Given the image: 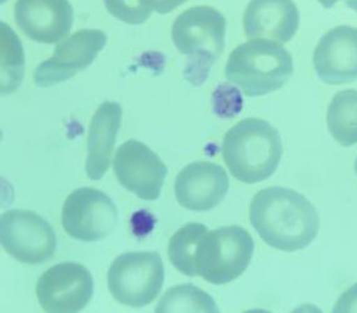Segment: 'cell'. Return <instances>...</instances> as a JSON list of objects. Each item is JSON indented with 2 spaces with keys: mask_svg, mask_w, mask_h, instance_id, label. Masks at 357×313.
Listing matches in <instances>:
<instances>
[{
  "mask_svg": "<svg viewBox=\"0 0 357 313\" xmlns=\"http://www.w3.org/2000/svg\"><path fill=\"white\" fill-rule=\"evenodd\" d=\"M314 67L331 86L357 80V28L339 25L325 33L314 48Z\"/></svg>",
  "mask_w": 357,
  "mask_h": 313,
  "instance_id": "cell-13",
  "label": "cell"
},
{
  "mask_svg": "<svg viewBox=\"0 0 357 313\" xmlns=\"http://www.w3.org/2000/svg\"><path fill=\"white\" fill-rule=\"evenodd\" d=\"M24 74V53L18 36L1 23V94L13 93Z\"/></svg>",
  "mask_w": 357,
  "mask_h": 313,
  "instance_id": "cell-20",
  "label": "cell"
},
{
  "mask_svg": "<svg viewBox=\"0 0 357 313\" xmlns=\"http://www.w3.org/2000/svg\"><path fill=\"white\" fill-rule=\"evenodd\" d=\"M185 1L187 0H152L154 10L160 14L173 12L176 8L182 6Z\"/></svg>",
  "mask_w": 357,
  "mask_h": 313,
  "instance_id": "cell-23",
  "label": "cell"
},
{
  "mask_svg": "<svg viewBox=\"0 0 357 313\" xmlns=\"http://www.w3.org/2000/svg\"><path fill=\"white\" fill-rule=\"evenodd\" d=\"M229 179L221 166L212 162H193L178 173L174 194L183 208L207 212L227 196Z\"/></svg>",
  "mask_w": 357,
  "mask_h": 313,
  "instance_id": "cell-14",
  "label": "cell"
},
{
  "mask_svg": "<svg viewBox=\"0 0 357 313\" xmlns=\"http://www.w3.org/2000/svg\"><path fill=\"white\" fill-rule=\"evenodd\" d=\"M118 224L117 206L105 192L92 187L73 190L62 209V226L77 241L103 240Z\"/></svg>",
  "mask_w": 357,
  "mask_h": 313,
  "instance_id": "cell-8",
  "label": "cell"
},
{
  "mask_svg": "<svg viewBox=\"0 0 357 313\" xmlns=\"http://www.w3.org/2000/svg\"><path fill=\"white\" fill-rule=\"evenodd\" d=\"M208 228L202 223H188L173 234L168 245V257L173 267L182 275L197 277L196 252L198 242Z\"/></svg>",
  "mask_w": 357,
  "mask_h": 313,
  "instance_id": "cell-18",
  "label": "cell"
},
{
  "mask_svg": "<svg viewBox=\"0 0 357 313\" xmlns=\"http://www.w3.org/2000/svg\"><path fill=\"white\" fill-rule=\"evenodd\" d=\"M333 312H357V283L345 291L336 302Z\"/></svg>",
  "mask_w": 357,
  "mask_h": 313,
  "instance_id": "cell-22",
  "label": "cell"
},
{
  "mask_svg": "<svg viewBox=\"0 0 357 313\" xmlns=\"http://www.w3.org/2000/svg\"><path fill=\"white\" fill-rule=\"evenodd\" d=\"M14 18L20 31L43 44L62 42L73 25V6L69 0H17Z\"/></svg>",
  "mask_w": 357,
  "mask_h": 313,
  "instance_id": "cell-12",
  "label": "cell"
},
{
  "mask_svg": "<svg viewBox=\"0 0 357 313\" xmlns=\"http://www.w3.org/2000/svg\"><path fill=\"white\" fill-rule=\"evenodd\" d=\"M157 313H217L215 300L207 292L193 284H181L168 289L155 307Z\"/></svg>",
  "mask_w": 357,
  "mask_h": 313,
  "instance_id": "cell-19",
  "label": "cell"
},
{
  "mask_svg": "<svg viewBox=\"0 0 357 313\" xmlns=\"http://www.w3.org/2000/svg\"><path fill=\"white\" fill-rule=\"evenodd\" d=\"M255 242L240 226L207 231L198 242L197 276L212 284H226L237 280L251 264Z\"/></svg>",
  "mask_w": 357,
  "mask_h": 313,
  "instance_id": "cell-5",
  "label": "cell"
},
{
  "mask_svg": "<svg viewBox=\"0 0 357 313\" xmlns=\"http://www.w3.org/2000/svg\"><path fill=\"white\" fill-rule=\"evenodd\" d=\"M172 40L179 53L190 58L185 78L202 84L225 50L226 18L212 6L190 8L174 20Z\"/></svg>",
  "mask_w": 357,
  "mask_h": 313,
  "instance_id": "cell-4",
  "label": "cell"
},
{
  "mask_svg": "<svg viewBox=\"0 0 357 313\" xmlns=\"http://www.w3.org/2000/svg\"><path fill=\"white\" fill-rule=\"evenodd\" d=\"M300 26V12L292 0H251L243 14V29L251 39L289 43Z\"/></svg>",
  "mask_w": 357,
  "mask_h": 313,
  "instance_id": "cell-15",
  "label": "cell"
},
{
  "mask_svg": "<svg viewBox=\"0 0 357 313\" xmlns=\"http://www.w3.org/2000/svg\"><path fill=\"white\" fill-rule=\"evenodd\" d=\"M107 44V36L98 29H82L56 45L53 56L34 72L38 86H54L73 78L89 67Z\"/></svg>",
  "mask_w": 357,
  "mask_h": 313,
  "instance_id": "cell-11",
  "label": "cell"
},
{
  "mask_svg": "<svg viewBox=\"0 0 357 313\" xmlns=\"http://www.w3.org/2000/svg\"><path fill=\"white\" fill-rule=\"evenodd\" d=\"M165 283V264L154 251L127 252L112 262L108 289L116 301L128 307L151 305Z\"/></svg>",
  "mask_w": 357,
  "mask_h": 313,
  "instance_id": "cell-6",
  "label": "cell"
},
{
  "mask_svg": "<svg viewBox=\"0 0 357 313\" xmlns=\"http://www.w3.org/2000/svg\"><path fill=\"white\" fill-rule=\"evenodd\" d=\"M222 157L234 178L255 185L276 172L284 153L281 135L267 121L247 118L223 137Z\"/></svg>",
  "mask_w": 357,
  "mask_h": 313,
  "instance_id": "cell-2",
  "label": "cell"
},
{
  "mask_svg": "<svg viewBox=\"0 0 357 313\" xmlns=\"http://www.w3.org/2000/svg\"><path fill=\"white\" fill-rule=\"evenodd\" d=\"M319 3H320L321 6H324V8H326V9H330V8H333L337 1L340 0H317Z\"/></svg>",
  "mask_w": 357,
  "mask_h": 313,
  "instance_id": "cell-24",
  "label": "cell"
},
{
  "mask_svg": "<svg viewBox=\"0 0 357 313\" xmlns=\"http://www.w3.org/2000/svg\"><path fill=\"white\" fill-rule=\"evenodd\" d=\"M327 128L344 147L357 144V91L336 93L327 109Z\"/></svg>",
  "mask_w": 357,
  "mask_h": 313,
  "instance_id": "cell-17",
  "label": "cell"
},
{
  "mask_svg": "<svg viewBox=\"0 0 357 313\" xmlns=\"http://www.w3.org/2000/svg\"><path fill=\"white\" fill-rule=\"evenodd\" d=\"M114 18L130 25L143 24L154 10L152 0H103Z\"/></svg>",
  "mask_w": 357,
  "mask_h": 313,
  "instance_id": "cell-21",
  "label": "cell"
},
{
  "mask_svg": "<svg viewBox=\"0 0 357 313\" xmlns=\"http://www.w3.org/2000/svg\"><path fill=\"white\" fill-rule=\"evenodd\" d=\"M123 109L117 102L105 100L94 113L86 139V172L92 181L105 177L111 165L118 132L122 125Z\"/></svg>",
  "mask_w": 357,
  "mask_h": 313,
  "instance_id": "cell-16",
  "label": "cell"
},
{
  "mask_svg": "<svg viewBox=\"0 0 357 313\" xmlns=\"http://www.w3.org/2000/svg\"><path fill=\"white\" fill-rule=\"evenodd\" d=\"M0 242L6 253L22 264H43L56 251V232L50 223L24 209H10L1 215Z\"/></svg>",
  "mask_w": 357,
  "mask_h": 313,
  "instance_id": "cell-7",
  "label": "cell"
},
{
  "mask_svg": "<svg viewBox=\"0 0 357 313\" xmlns=\"http://www.w3.org/2000/svg\"><path fill=\"white\" fill-rule=\"evenodd\" d=\"M355 171H356V174H357V160H356V162H355Z\"/></svg>",
  "mask_w": 357,
  "mask_h": 313,
  "instance_id": "cell-26",
  "label": "cell"
},
{
  "mask_svg": "<svg viewBox=\"0 0 357 313\" xmlns=\"http://www.w3.org/2000/svg\"><path fill=\"white\" fill-rule=\"evenodd\" d=\"M250 221L266 245L284 252L306 248L320 229L314 204L284 187H267L256 193L250 206Z\"/></svg>",
  "mask_w": 357,
  "mask_h": 313,
  "instance_id": "cell-1",
  "label": "cell"
},
{
  "mask_svg": "<svg viewBox=\"0 0 357 313\" xmlns=\"http://www.w3.org/2000/svg\"><path fill=\"white\" fill-rule=\"evenodd\" d=\"M119 183L143 201H155L166 178L167 166L142 142L130 139L119 146L113 160Z\"/></svg>",
  "mask_w": 357,
  "mask_h": 313,
  "instance_id": "cell-10",
  "label": "cell"
},
{
  "mask_svg": "<svg viewBox=\"0 0 357 313\" xmlns=\"http://www.w3.org/2000/svg\"><path fill=\"white\" fill-rule=\"evenodd\" d=\"M345 4L346 6L351 8L352 10L357 12V0H346Z\"/></svg>",
  "mask_w": 357,
  "mask_h": 313,
  "instance_id": "cell-25",
  "label": "cell"
},
{
  "mask_svg": "<svg viewBox=\"0 0 357 313\" xmlns=\"http://www.w3.org/2000/svg\"><path fill=\"white\" fill-rule=\"evenodd\" d=\"M94 282L86 267L62 262L45 270L37 283V297L45 312L77 313L92 300Z\"/></svg>",
  "mask_w": 357,
  "mask_h": 313,
  "instance_id": "cell-9",
  "label": "cell"
},
{
  "mask_svg": "<svg viewBox=\"0 0 357 313\" xmlns=\"http://www.w3.org/2000/svg\"><path fill=\"white\" fill-rule=\"evenodd\" d=\"M292 74L294 61L289 50L265 39L238 45L228 56L225 68L226 78L251 98L281 89Z\"/></svg>",
  "mask_w": 357,
  "mask_h": 313,
  "instance_id": "cell-3",
  "label": "cell"
}]
</instances>
